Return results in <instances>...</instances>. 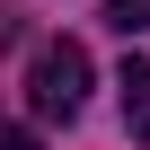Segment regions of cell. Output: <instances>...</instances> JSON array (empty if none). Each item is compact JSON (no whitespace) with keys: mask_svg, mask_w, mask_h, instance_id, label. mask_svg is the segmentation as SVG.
<instances>
[{"mask_svg":"<svg viewBox=\"0 0 150 150\" xmlns=\"http://www.w3.org/2000/svg\"><path fill=\"white\" fill-rule=\"evenodd\" d=\"M124 124L150 141V62H132V71H124Z\"/></svg>","mask_w":150,"mask_h":150,"instance_id":"obj_2","label":"cell"},{"mask_svg":"<svg viewBox=\"0 0 150 150\" xmlns=\"http://www.w3.org/2000/svg\"><path fill=\"white\" fill-rule=\"evenodd\" d=\"M9 35H18V27H9V9H0V44H9Z\"/></svg>","mask_w":150,"mask_h":150,"instance_id":"obj_5","label":"cell"},{"mask_svg":"<svg viewBox=\"0 0 150 150\" xmlns=\"http://www.w3.org/2000/svg\"><path fill=\"white\" fill-rule=\"evenodd\" d=\"M27 106H35L44 124H71V115L88 106V53L71 44V35L35 44V62H27Z\"/></svg>","mask_w":150,"mask_h":150,"instance_id":"obj_1","label":"cell"},{"mask_svg":"<svg viewBox=\"0 0 150 150\" xmlns=\"http://www.w3.org/2000/svg\"><path fill=\"white\" fill-rule=\"evenodd\" d=\"M0 150H35V132H0Z\"/></svg>","mask_w":150,"mask_h":150,"instance_id":"obj_4","label":"cell"},{"mask_svg":"<svg viewBox=\"0 0 150 150\" xmlns=\"http://www.w3.org/2000/svg\"><path fill=\"white\" fill-rule=\"evenodd\" d=\"M106 27H124V35H141V27H150V0H115V9H106Z\"/></svg>","mask_w":150,"mask_h":150,"instance_id":"obj_3","label":"cell"}]
</instances>
